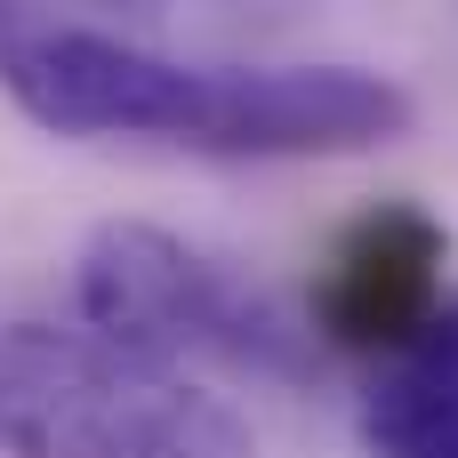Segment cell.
<instances>
[{
	"label": "cell",
	"instance_id": "5",
	"mask_svg": "<svg viewBox=\"0 0 458 458\" xmlns=\"http://www.w3.org/2000/svg\"><path fill=\"white\" fill-rule=\"evenodd\" d=\"M370 458H458V298L362 370Z\"/></svg>",
	"mask_w": 458,
	"mask_h": 458
},
{
	"label": "cell",
	"instance_id": "3",
	"mask_svg": "<svg viewBox=\"0 0 458 458\" xmlns=\"http://www.w3.org/2000/svg\"><path fill=\"white\" fill-rule=\"evenodd\" d=\"M81 322L89 338L137 354V362H185V354H225V362H258V370H298V330L250 274L217 266L209 250H193L169 225L145 217H105L81 250Z\"/></svg>",
	"mask_w": 458,
	"mask_h": 458
},
{
	"label": "cell",
	"instance_id": "2",
	"mask_svg": "<svg viewBox=\"0 0 458 458\" xmlns=\"http://www.w3.org/2000/svg\"><path fill=\"white\" fill-rule=\"evenodd\" d=\"M8 458H258L250 419L169 362H137L89 330H0Z\"/></svg>",
	"mask_w": 458,
	"mask_h": 458
},
{
	"label": "cell",
	"instance_id": "1",
	"mask_svg": "<svg viewBox=\"0 0 458 458\" xmlns=\"http://www.w3.org/2000/svg\"><path fill=\"white\" fill-rule=\"evenodd\" d=\"M0 89L56 137H137L209 161H346L403 145L419 105L362 64H185L129 32L0 8Z\"/></svg>",
	"mask_w": 458,
	"mask_h": 458
},
{
	"label": "cell",
	"instance_id": "4",
	"mask_svg": "<svg viewBox=\"0 0 458 458\" xmlns=\"http://www.w3.org/2000/svg\"><path fill=\"white\" fill-rule=\"evenodd\" d=\"M443 258H451V233H443V217H427L419 201H378V209H362V217L338 233L322 282H314V330H322L330 346L378 362L386 346H403L411 330H427V322L451 306V298H443Z\"/></svg>",
	"mask_w": 458,
	"mask_h": 458
}]
</instances>
